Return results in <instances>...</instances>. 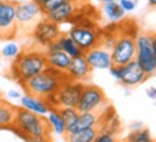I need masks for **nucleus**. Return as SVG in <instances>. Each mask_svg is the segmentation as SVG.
Returning a JSON list of instances; mask_svg holds the SVG:
<instances>
[{
  "mask_svg": "<svg viewBox=\"0 0 156 142\" xmlns=\"http://www.w3.org/2000/svg\"><path fill=\"white\" fill-rule=\"evenodd\" d=\"M12 129L25 141H49L52 134L45 116L22 106L17 108L15 125L12 126Z\"/></svg>",
  "mask_w": 156,
  "mask_h": 142,
  "instance_id": "obj_1",
  "label": "nucleus"
},
{
  "mask_svg": "<svg viewBox=\"0 0 156 142\" xmlns=\"http://www.w3.org/2000/svg\"><path fill=\"white\" fill-rule=\"evenodd\" d=\"M46 68H48L46 56L45 52L41 50V48L29 49L25 52L22 50L19 56L13 59V63L10 66V75L16 82L22 85Z\"/></svg>",
  "mask_w": 156,
  "mask_h": 142,
  "instance_id": "obj_2",
  "label": "nucleus"
},
{
  "mask_svg": "<svg viewBox=\"0 0 156 142\" xmlns=\"http://www.w3.org/2000/svg\"><path fill=\"white\" fill-rule=\"evenodd\" d=\"M67 79L68 78L64 72H59L48 66L46 69L39 72L38 75H35L34 78L22 83V86L26 93L46 99L48 96L54 95Z\"/></svg>",
  "mask_w": 156,
  "mask_h": 142,
  "instance_id": "obj_3",
  "label": "nucleus"
},
{
  "mask_svg": "<svg viewBox=\"0 0 156 142\" xmlns=\"http://www.w3.org/2000/svg\"><path fill=\"white\" fill-rule=\"evenodd\" d=\"M83 88H84L83 82L67 79L54 95L46 98V101L49 102L52 108H62V106L77 108V104L80 101L81 92H83Z\"/></svg>",
  "mask_w": 156,
  "mask_h": 142,
  "instance_id": "obj_4",
  "label": "nucleus"
},
{
  "mask_svg": "<svg viewBox=\"0 0 156 142\" xmlns=\"http://www.w3.org/2000/svg\"><path fill=\"white\" fill-rule=\"evenodd\" d=\"M16 0H0V40H12L17 36Z\"/></svg>",
  "mask_w": 156,
  "mask_h": 142,
  "instance_id": "obj_5",
  "label": "nucleus"
},
{
  "mask_svg": "<svg viewBox=\"0 0 156 142\" xmlns=\"http://www.w3.org/2000/svg\"><path fill=\"white\" fill-rule=\"evenodd\" d=\"M113 65L124 66L136 58V36L129 33H120L116 36L114 43L110 48Z\"/></svg>",
  "mask_w": 156,
  "mask_h": 142,
  "instance_id": "obj_6",
  "label": "nucleus"
},
{
  "mask_svg": "<svg viewBox=\"0 0 156 142\" xmlns=\"http://www.w3.org/2000/svg\"><path fill=\"white\" fill-rule=\"evenodd\" d=\"M137 63L147 73V76L156 73V59L152 48V33L136 35V58Z\"/></svg>",
  "mask_w": 156,
  "mask_h": 142,
  "instance_id": "obj_7",
  "label": "nucleus"
},
{
  "mask_svg": "<svg viewBox=\"0 0 156 142\" xmlns=\"http://www.w3.org/2000/svg\"><path fill=\"white\" fill-rule=\"evenodd\" d=\"M45 17V13L42 10V6L35 3L34 0H23L17 3L16 19L17 26L25 32H32L35 25Z\"/></svg>",
  "mask_w": 156,
  "mask_h": 142,
  "instance_id": "obj_8",
  "label": "nucleus"
},
{
  "mask_svg": "<svg viewBox=\"0 0 156 142\" xmlns=\"http://www.w3.org/2000/svg\"><path fill=\"white\" fill-rule=\"evenodd\" d=\"M107 105L106 93L101 88L95 85H84L80 101L77 104L78 112H94V111H103Z\"/></svg>",
  "mask_w": 156,
  "mask_h": 142,
  "instance_id": "obj_9",
  "label": "nucleus"
},
{
  "mask_svg": "<svg viewBox=\"0 0 156 142\" xmlns=\"http://www.w3.org/2000/svg\"><path fill=\"white\" fill-rule=\"evenodd\" d=\"M32 39H34V43L41 48L45 49L48 45H51L52 42L58 40V38L62 35L59 25L55 22L49 20L48 17H42L36 25H35L34 30H32Z\"/></svg>",
  "mask_w": 156,
  "mask_h": 142,
  "instance_id": "obj_10",
  "label": "nucleus"
},
{
  "mask_svg": "<svg viewBox=\"0 0 156 142\" xmlns=\"http://www.w3.org/2000/svg\"><path fill=\"white\" fill-rule=\"evenodd\" d=\"M68 35L75 40V43L84 50V53L87 50L93 49L95 46L101 45V35L93 26H87V25H75L69 29Z\"/></svg>",
  "mask_w": 156,
  "mask_h": 142,
  "instance_id": "obj_11",
  "label": "nucleus"
},
{
  "mask_svg": "<svg viewBox=\"0 0 156 142\" xmlns=\"http://www.w3.org/2000/svg\"><path fill=\"white\" fill-rule=\"evenodd\" d=\"M147 73H146L142 66L137 63V60L133 59L132 62L126 63L122 66V78H120V83L126 88H133L137 86L140 83H143L147 79Z\"/></svg>",
  "mask_w": 156,
  "mask_h": 142,
  "instance_id": "obj_12",
  "label": "nucleus"
},
{
  "mask_svg": "<svg viewBox=\"0 0 156 142\" xmlns=\"http://www.w3.org/2000/svg\"><path fill=\"white\" fill-rule=\"evenodd\" d=\"M84 56H85V59L88 60L90 66L93 69H110L113 65L110 49L106 48V46H101V45L87 50L84 53Z\"/></svg>",
  "mask_w": 156,
  "mask_h": 142,
  "instance_id": "obj_13",
  "label": "nucleus"
},
{
  "mask_svg": "<svg viewBox=\"0 0 156 142\" xmlns=\"http://www.w3.org/2000/svg\"><path fill=\"white\" fill-rule=\"evenodd\" d=\"M91 72H93V68L90 66L88 60L85 59L84 55H81V56H77V58H73V59H71V63L68 66L65 75H67V78L71 79V81L84 82V81L90 79Z\"/></svg>",
  "mask_w": 156,
  "mask_h": 142,
  "instance_id": "obj_14",
  "label": "nucleus"
},
{
  "mask_svg": "<svg viewBox=\"0 0 156 142\" xmlns=\"http://www.w3.org/2000/svg\"><path fill=\"white\" fill-rule=\"evenodd\" d=\"M78 9H80V2H78V0H68L67 3L61 5L59 7L54 9L52 12L45 13V17H48L49 20L61 25V23L69 22V20L75 16V13L78 12Z\"/></svg>",
  "mask_w": 156,
  "mask_h": 142,
  "instance_id": "obj_15",
  "label": "nucleus"
},
{
  "mask_svg": "<svg viewBox=\"0 0 156 142\" xmlns=\"http://www.w3.org/2000/svg\"><path fill=\"white\" fill-rule=\"evenodd\" d=\"M103 111H94V112H80V116H78L77 122H75L71 128H68L67 135L75 134V132L81 131V129L91 128V126H98V128H100Z\"/></svg>",
  "mask_w": 156,
  "mask_h": 142,
  "instance_id": "obj_16",
  "label": "nucleus"
},
{
  "mask_svg": "<svg viewBox=\"0 0 156 142\" xmlns=\"http://www.w3.org/2000/svg\"><path fill=\"white\" fill-rule=\"evenodd\" d=\"M20 106L28 111H32L38 115H42V116H46L48 112L52 109V106L45 98H39V96H35L30 93L20 96Z\"/></svg>",
  "mask_w": 156,
  "mask_h": 142,
  "instance_id": "obj_17",
  "label": "nucleus"
},
{
  "mask_svg": "<svg viewBox=\"0 0 156 142\" xmlns=\"http://www.w3.org/2000/svg\"><path fill=\"white\" fill-rule=\"evenodd\" d=\"M45 56H46V62L49 68H54L59 72H67L68 66L71 63V56L67 55L62 49L59 50H45Z\"/></svg>",
  "mask_w": 156,
  "mask_h": 142,
  "instance_id": "obj_18",
  "label": "nucleus"
},
{
  "mask_svg": "<svg viewBox=\"0 0 156 142\" xmlns=\"http://www.w3.org/2000/svg\"><path fill=\"white\" fill-rule=\"evenodd\" d=\"M17 106L6 102L5 99H0V129H12L15 125Z\"/></svg>",
  "mask_w": 156,
  "mask_h": 142,
  "instance_id": "obj_19",
  "label": "nucleus"
},
{
  "mask_svg": "<svg viewBox=\"0 0 156 142\" xmlns=\"http://www.w3.org/2000/svg\"><path fill=\"white\" fill-rule=\"evenodd\" d=\"M45 118H46L48 124H49V128H51V131H52V134H55L58 137L67 135V125H65V122L62 119V115L58 108H52Z\"/></svg>",
  "mask_w": 156,
  "mask_h": 142,
  "instance_id": "obj_20",
  "label": "nucleus"
},
{
  "mask_svg": "<svg viewBox=\"0 0 156 142\" xmlns=\"http://www.w3.org/2000/svg\"><path fill=\"white\" fill-rule=\"evenodd\" d=\"M58 40H59V45H61V49L64 50L67 55L71 56V58H77V56L84 55V50L75 43V40H74L69 35L62 33L61 36L58 38Z\"/></svg>",
  "mask_w": 156,
  "mask_h": 142,
  "instance_id": "obj_21",
  "label": "nucleus"
},
{
  "mask_svg": "<svg viewBox=\"0 0 156 142\" xmlns=\"http://www.w3.org/2000/svg\"><path fill=\"white\" fill-rule=\"evenodd\" d=\"M103 13H104L107 19L113 23L123 20V19H124V15H126V12L123 10V7L120 6V3H119L117 0L116 2L104 3V5H103Z\"/></svg>",
  "mask_w": 156,
  "mask_h": 142,
  "instance_id": "obj_22",
  "label": "nucleus"
},
{
  "mask_svg": "<svg viewBox=\"0 0 156 142\" xmlns=\"http://www.w3.org/2000/svg\"><path fill=\"white\" fill-rule=\"evenodd\" d=\"M97 134H98V126H91V128H85V129H81L75 134L65 135V137L71 142H95Z\"/></svg>",
  "mask_w": 156,
  "mask_h": 142,
  "instance_id": "obj_23",
  "label": "nucleus"
},
{
  "mask_svg": "<svg viewBox=\"0 0 156 142\" xmlns=\"http://www.w3.org/2000/svg\"><path fill=\"white\" fill-rule=\"evenodd\" d=\"M58 109L61 112L62 119L65 122L67 131H68V128H71V126L77 122L78 116H80V112H78L77 108H73V106H62V108H58Z\"/></svg>",
  "mask_w": 156,
  "mask_h": 142,
  "instance_id": "obj_24",
  "label": "nucleus"
},
{
  "mask_svg": "<svg viewBox=\"0 0 156 142\" xmlns=\"http://www.w3.org/2000/svg\"><path fill=\"white\" fill-rule=\"evenodd\" d=\"M22 52V48L16 43V42H7V43L2 48V56L6 59H15L19 56Z\"/></svg>",
  "mask_w": 156,
  "mask_h": 142,
  "instance_id": "obj_25",
  "label": "nucleus"
},
{
  "mask_svg": "<svg viewBox=\"0 0 156 142\" xmlns=\"http://www.w3.org/2000/svg\"><path fill=\"white\" fill-rule=\"evenodd\" d=\"M127 141H133V142H149L152 141V135L149 129L146 128H140L137 131H132L130 135L127 137Z\"/></svg>",
  "mask_w": 156,
  "mask_h": 142,
  "instance_id": "obj_26",
  "label": "nucleus"
},
{
  "mask_svg": "<svg viewBox=\"0 0 156 142\" xmlns=\"http://www.w3.org/2000/svg\"><path fill=\"white\" fill-rule=\"evenodd\" d=\"M116 134L110 129H106V128H98V134L95 137V142H113L116 141Z\"/></svg>",
  "mask_w": 156,
  "mask_h": 142,
  "instance_id": "obj_27",
  "label": "nucleus"
},
{
  "mask_svg": "<svg viewBox=\"0 0 156 142\" xmlns=\"http://www.w3.org/2000/svg\"><path fill=\"white\" fill-rule=\"evenodd\" d=\"M68 0H48L45 5H42V10H44V13H48V12H52L54 9H56V7H59L61 5H64V3H67Z\"/></svg>",
  "mask_w": 156,
  "mask_h": 142,
  "instance_id": "obj_28",
  "label": "nucleus"
},
{
  "mask_svg": "<svg viewBox=\"0 0 156 142\" xmlns=\"http://www.w3.org/2000/svg\"><path fill=\"white\" fill-rule=\"evenodd\" d=\"M120 6L123 7V10L126 12V13H132V12L136 9V6H137V2L136 0H117Z\"/></svg>",
  "mask_w": 156,
  "mask_h": 142,
  "instance_id": "obj_29",
  "label": "nucleus"
},
{
  "mask_svg": "<svg viewBox=\"0 0 156 142\" xmlns=\"http://www.w3.org/2000/svg\"><path fill=\"white\" fill-rule=\"evenodd\" d=\"M108 71H110V75L113 76V79H116L117 82H120V78H122V66L112 65V68H110Z\"/></svg>",
  "mask_w": 156,
  "mask_h": 142,
  "instance_id": "obj_30",
  "label": "nucleus"
},
{
  "mask_svg": "<svg viewBox=\"0 0 156 142\" xmlns=\"http://www.w3.org/2000/svg\"><path fill=\"white\" fill-rule=\"evenodd\" d=\"M7 96H9V98H12V99H20V96H22V95H20V92H19V91L10 89V91L7 92Z\"/></svg>",
  "mask_w": 156,
  "mask_h": 142,
  "instance_id": "obj_31",
  "label": "nucleus"
},
{
  "mask_svg": "<svg viewBox=\"0 0 156 142\" xmlns=\"http://www.w3.org/2000/svg\"><path fill=\"white\" fill-rule=\"evenodd\" d=\"M146 95H147V98L156 99V88H153V86L147 88V91H146Z\"/></svg>",
  "mask_w": 156,
  "mask_h": 142,
  "instance_id": "obj_32",
  "label": "nucleus"
},
{
  "mask_svg": "<svg viewBox=\"0 0 156 142\" xmlns=\"http://www.w3.org/2000/svg\"><path fill=\"white\" fill-rule=\"evenodd\" d=\"M152 48H153V53H155L156 59V33H152Z\"/></svg>",
  "mask_w": 156,
  "mask_h": 142,
  "instance_id": "obj_33",
  "label": "nucleus"
},
{
  "mask_svg": "<svg viewBox=\"0 0 156 142\" xmlns=\"http://www.w3.org/2000/svg\"><path fill=\"white\" fill-rule=\"evenodd\" d=\"M140 128H143V124H142V122H134V124H132V131H137Z\"/></svg>",
  "mask_w": 156,
  "mask_h": 142,
  "instance_id": "obj_34",
  "label": "nucleus"
},
{
  "mask_svg": "<svg viewBox=\"0 0 156 142\" xmlns=\"http://www.w3.org/2000/svg\"><path fill=\"white\" fill-rule=\"evenodd\" d=\"M35 3H38L39 6H42V5H45V3H46V2H48V0H34Z\"/></svg>",
  "mask_w": 156,
  "mask_h": 142,
  "instance_id": "obj_35",
  "label": "nucleus"
},
{
  "mask_svg": "<svg viewBox=\"0 0 156 142\" xmlns=\"http://www.w3.org/2000/svg\"><path fill=\"white\" fill-rule=\"evenodd\" d=\"M147 3L151 7H156V0H147Z\"/></svg>",
  "mask_w": 156,
  "mask_h": 142,
  "instance_id": "obj_36",
  "label": "nucleus"
},
{
  "mask_svg": "<svg viewBox=\"0 0 156 142\" xmlns=\"http://www.w3.org/2000/svg\"><path fill=\"white\" fill-rule=\"evenodd\" d=\"M98 2H100V3H103V5H104V3H108V2H116V0H98Z\"/></svg>",
  "mask_w": 156,
  "mask_h": 142,
  "instance_id": "obj_37",
  "label": "nucleus"
},
{
  "mask_svg": "<svg viewBox=\"0 0 156 142\" xmlns=\"http://www.w3.org/2000/svg\"><path fill=\"white\" fill-rule=\"evenodd\" d=\"M0 99H3V93H2V91H0Z\"/></svg>",
  "mask_w": 156,
  "mask_h": 142,
  "instance_id": "obj_38",
  "label": "nucleus"
}]
</instances>
